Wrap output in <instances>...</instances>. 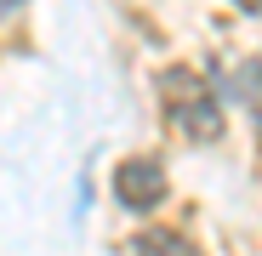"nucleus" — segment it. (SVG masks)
Segmentation results:
<instances>
[{
    "instance_id": "nucleus-1",
    "label": "nucleus",
    "mask_w": 262,
    "mask_h": 256,
    "mask_svg": "<svg viewBox=\"0 0 262 256\" xmlns=\"http://www.w3.org/2000/svg\"><path fill=\"white\" fill-rule=\"evenodd\" d=\"M160 108L194 143H216V137H223V103H216V91L194 68H165L160 74Z\"/></svg>"
},
{
    "instance_id": "nucleus-2",
    "label": "nucleus",
    "mask_w": 262,
    "mask_h": 256,
    "mask_svg": "<svg viewBox=\"0 0 262 256\" xmlns=\"http://www.w3.org/2000/svg\"><path fill=\"white\" fill-rule=\"evenodd\" d=\"M114 199H120L125 211H154V205L165 199V171H160L154 159H125V165L114 171Z\"/></svg>"
},
{
    "instance_id": "nucleus-3",
    "label": "nucleus",
    "mask_w": 262,
    "mask_h": 256,
    "mask_svg": "<svg viewBox=\"0 0 262 256\" xmlns=\"http://www.w3.org/2000/svg\"><path fill=\"white\" fill-rule=\"evenodd\" d=\"M131 256H200V245L177 228H143L131 239Z\"/></svg>"
},
{
    "instance_id": "nucleus-4",
    "label": "nucleus",
    "mask_w": 262,
    "mask_h": 256,
    "mask_svg": "<svg viewBox=\"0 0 262 256\" xmlns=\"http://www.w3.org/2000/svg\"><path fill=\"white\" fill-rule=\"evenodd\" d=\"M228 91H234V97L251 108V120H256V137H262V57H251V63H239V68H234Z\"/></svg>"
}]
</instances>
